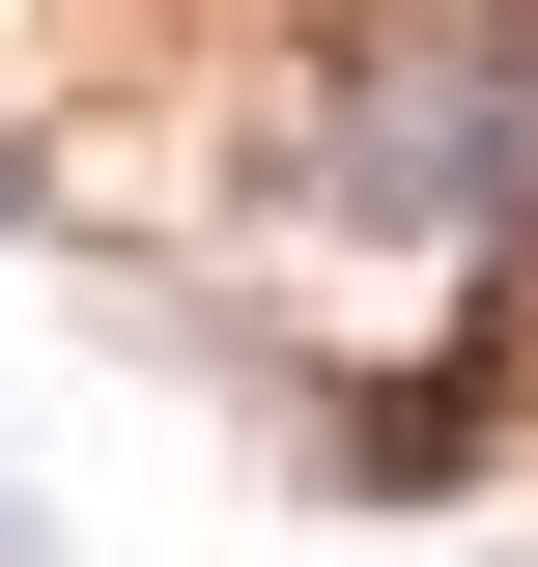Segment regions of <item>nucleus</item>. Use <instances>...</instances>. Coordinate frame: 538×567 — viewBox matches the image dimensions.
Wrapping results in <instances>:
<instances>
[{
  "mask_svg": "<svg viewBox=\"0 0 538 567\" xmlns=\"http://www.w3.org/2000/svg\"><path fill=\"white\" fill-rule=\"evenodd\" d=\"M0 567H58V539H29V511H0Z\"/></svg>",
  "mask_w": 538,
  "mask_h": 567,
  "instance_id": "1",
  "label": "nucleus"
}]
</instances>
